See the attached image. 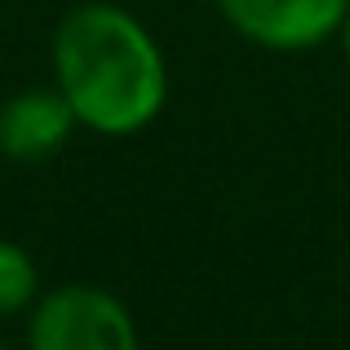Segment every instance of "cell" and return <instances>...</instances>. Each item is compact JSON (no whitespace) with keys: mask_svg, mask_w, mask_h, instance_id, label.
<instances>
[{"mask_svg":"<svg viewBox=\"0 0 350 350\" xmlns=\"http://www.w3.org/2000/svg\"><path fill=\"white\" fill-rule=\"evenodd\" d=\"M53 71L71 111L94 133H137L164 107V53L133 14L80 5L58 23Z\"/></svg>","mask_w":350,"mask_h":350,"instance_id":"cell-1","label":"cell"},{"mask_svg":"<svg viewBox=\"0 0 350 350\" xmlns=\"http://www.w3.org/2000/svg\"><path fill=\"white\" fill-rule=\"evenodd\" d=\"M31 350H137V328L124 301L103 288H53L31 310Z\"/></svg>","mask_w":350,"mask_h":350,"instance_id":"cell-2","label":"cell"},{"mask_svg":"<svg viewBox=\"0 0 350 350\" xmlns=\"http://www.w3.org/2000/svg\"><path fill=\"white\" fill-rule=\"evenodd\" d=\"M222 18L262 49H310L346 27L350 0H217Z\"/></svg>","mask_w":350,"mask_h":350,"instance_id":"cell-3","label":"cell"},{"mask_svg":"<svg viewBox=\"0 0 350 350\" xmlns=\"http://www.w3.org/2000/svg\"><path fill=\"white\" fill-rule=\"evenodd\" d=\"M80 124L62 89H23L0 107V155L18 164H40L71 137Z\"/></svg>","mask_w":350,"mask_h":350,"instance_id":"cell-4","label":"cell"},{"mask_svg":"<svg viewBox=\"0 0 350 350\" xmlns=\"http://www.w3.org/2000/svg\"><path fill=\"white\" fill-rule=\"evenodd\" d=\"M40 288V271H36L31 253L14 239H0V315H18L36 301Z\"/></svg>","mask_w":350,"mask_h":350,"instance_id":"cell-5","label":"cell"},{"mask_svg":"<svg viewBox=\"0 0 350 350\" xmlns=\"http://www.w3.org/2000/svg\"><path fill=\"white\" fill-rule=\"evenodd\" d=\"M346 49H350V18H346Z\"/></svg>","mask_w":350,"mask_h":350,"instance_id":"cell-6","label":"cell"},{"mask_svg":"<svg viewBox=\"0 0 350 350\" xmlns=\"http://www.w3.org/2000/svg\"><path fill=\"white\" fill-rule=\"evenodd\" d=\"M0 350H9V346H5V342H0Z\"/></svg>","mask_w":350,"mask_h":350,"instance_id":"cell-7","label":"cell"}]
</instances>
